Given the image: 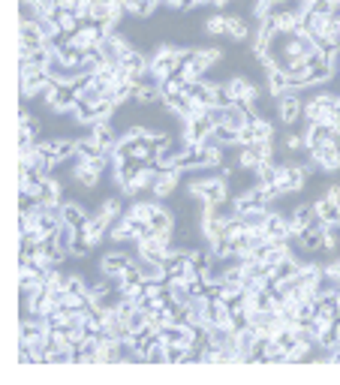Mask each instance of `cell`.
I'll list each match as a JSON object with an SVG mask.
<instances>
[{
    "label": "cell",
    "mask_w": 340,
    "mask_h": 385,
    "mask_svg": "<svg viewBox=\"0 0 340 385\" xmlns=\"http://www.w3.org/2000/svg\"><path fill=\"white\" fill-rule=\"evenodd\" d=\"M307 154L319 166V172H325V175H334V172H340V141L337 139L319 141V145L307 148Z\"/></svg>",
    "instance_id": "obj_1"
},
{
    "label": "cell",
    "mask_w": 340,
    "mask_h": 385,
    "mask_svg": "<svg viewBox=\"0 0 340 385\" xmlns=\"http://www.w3.org/2000/svg\"><path fill=\"white\" fill-rule=\"evenodd\" d=\"M277 111L286 127H295L298 120L304 118V103H302V97H298V88H286L283 94L277 97Z\"/></svg>",
    "instance_id": "obj_2"
},
{
    "label": "cell",
    "mask_w": 340,
    "mask_h": 385,
    "mask_svg": "<svg viewBox=\"0 0 340 385\" xmlns=\"http://www.w3.org/2000/svg\"><path fill=\"white\" fill-rule=\"evenodd\" d=\"M133 262L136 259L129 256L127 250H112V253H106V256L99 259V274H103V277H118V274H124Z\"/></svg>",
    "instance_id": "obj_3"
},
{
    "label": "cell",
    "mask_w": 340,
    "mask_h": 385,
    "mask_svg": "<svg viewBox=\"0 0 340 385\" xmlns=\"http://www.w3.org/2000/svg\"><path fill=\"white\" fill-rule=\"evenodd\" d=\"M229 192H232V187H229L226 175H214V178L205 181V196H202V202H205L208 208H217V205H223L226 199H232Z\"/></svg>",
    "instance_id": "obj_4"
},
{
    "label": "cell",
    "mask_w": 340,
    "mask_h": 385,
    "mask_svg": "<svg viewBox=\"0 0 340 385\" xmlns=\"http://www.w3.org/2000/svg\"><path fill=\"white\" fill-rule=\"evenodd\" d=\"M36 145L43 148L45 154L55 160V163H64V160L76 157V150H78V141L76 139H45V141H36Z\"/></svg>",
    "instance_id": "obj_5"
},
{
    "label": "cell",
    "mask_w": 340,
    "mask_h": 385,
    "mask_svg": "<svg viewBox=\"0 0 340 385\" xmlns=\"http://www.w3.org/2000/svg\"><path fill=\"white\" fill-rule=\"evenodd\" d=\"M178 184H181V169L178 166H166V169H160V175H157V184H154V196L157 199H169L172 192H178Z\"/></svg>",
    "instance_id": "obj_6"
},
{
    "label": "cell",
    "mask_w": 340,
    "mask_h": 385,
    "mask_svg": "<svg viewBox=\"0 0 340 385\" xmlns=\"http://www.w3.org/2000/svg\"><path fill=\"white\" fill-rule=\"evenodd\" d=\"M304 181H307V169H304L302 163H286V178L277 184L280 196H292V192H302Z\"/></svg>",
    "instance_id": "obj_7"
},
{
    "label": "cell",
    "mask_w": 340,
    "mask_h": 385,
    "mask_svg": "<svg viewBox=\"0 0 340 385\" xmlns=\"http://www.w3.org/2000/svg\"><path fill=\"white\" fill-rule=\"evenodd\" d=\"M181 120H184V139L193 141V145H202L205 136L214 130V124L205 115L202 118H181Z\"/></svg>",
    "instance_id": "obj_8"
},
{
    "label": "cell",
    "mask_w": 340,
    "mask_h": 385,
    "mask_svg": "<svg viewBox=\"0 0 340 385\" xmlns=\"http://www.w3.org/2000/svg\"><path fill=\"white\" fill-rule=\"evenodd\" d=\"M99 178H103V172H97L87 166V160L82 157H76V166H73V181L78 187H85V190H97L99 187Z\"/></svg>",
    "instance_id": "obj_9"
},
{
    "label": "cell",
    "mask_w": 340,
    "mask_h": 385,
    "mask_svg": "<svg viewBox=\"0 0 340 385\" xmlns=\"http://www.w3.org/2000/svg\"><path fill=\"white\" fill-rule=\"evenodd\" d=\"M112 166H115V169H112V175H115V181H118V187H127L129 181H136V178H139V172L145 169V163H139V160H133V157H127V160H115Z\"/></svg>",
    "instance_id": "obj_10"
},
{
    "label": "cell",
    "mask_w": 340,
    "mask_h": 385,
    "mask_svg": "<svg viewBox=\"0 0 340 385\" xmlns=\"http://www.w3.org/2000/svg\"><path fill=\"white\" fill-rule=\"evenodd\" d=\"M316 217H319V214H316L313 205H295L292 211H289V232H298V235H302V232H304Z\"/></svg>",
    "instance_id": "obj_11"
},
{
    "label": "cell",
    "mask_w": 340,
    "mask_h": 385,
    "mask_svg": "<svg viewBox=\"0 0 340 385\" xmlns=\"http://www.w3.org/2000/svg\"><path fill=\"white\" fill-rule=\"evenodd\" d=\"M31 196H36L39 202H61V199H64V184H61L57 178L48 175L43 184H36V187L31 190Z\"/></svg>",
    "instance_id": "obj_12"
},
{
    "label": "cell",
    "mask_w": 340,
    "mask_h": 385,
    "mask_svg": "<svg viewBox=\"0 0 340 385\" xmlns=\"http://www.w3.org/2000/svg\"><path fill=\"white\" fill-rule=\"evenodd\" d=\"M157 205H160L157 196H154V199H133L124 214H127L129 220H145V223H151V214H154Z\"/></svg>",
    "instance_id": "obj_13"
},
{
    "label": "cell",
    "mask_w": 340,
    "mask_h": 385,
    "mask_svg": "<svg viewBox=\"0 0 340 385\" xmlns=\"http://www.w3.org/2000/svg\"><path fill=\"white\" fill-rule=\"evenodd\" d=\"M184 90H187V97L193 99V103H202V106H217V103H214V82H202V78H199V82L187 85Z\"/></svg>",
    "instance_id": "obj_14"
},
{
    "label": "cell",
    "mask_w": 340,
    "mask_h": 385,
    "mask_svg": "<svg viewBox=\"0 0 340 385\" xmlns=\"http://www.w3.org/2000/svg\"><path fill=\"white\" fill-rule=\"evenodd\" d=\"M136 265H139V271H142V277H145L148 283H163V280H166V265H163V262H154V259L139 256Z\"/></svg>",
    "instance_id": "obj_15"
},
{
    "label": "cell",
    "mask_w": 340,
    "mask_h": 385,
    "mask_svg": "<svg viewBox=\"0 0 340 385\" xmlns=\"http://www.w3.org/2000/svg\"><path fill=\"white\" fill-rule=\"evenodd\" d=\"M87 211L82 202H64V223H69V226H76V229H85L87 226Z\"/></svg>",
    "instance_id": "obj_16"
},
{
    "label": "cell",
    "mask_w": 340,
    "mask_h": 385,
    "mask_svg": "<svg viewBox=\"0 0 340 385\" xmlns=\"http://www.w3.org/2000/svg\"><path fill=\"white\" fill-rule=\"evenodd\" d=\"M193 60L199 66L205 69H211V66H217L220 60H223V48H217V46H205V48H193Z\"/></svg>",
    "instance_id": "obj_17"
},
{
    "label": "cell",
    "mask_w": 340,
    "mask_h": 385,
    "mask_svg": "<svg viewBox=\"0 0 340 385\" xmlns=\"http://www.w3.org/2000/svg\"><path fill=\"white\" fill-rule=\"evenodd\" d=\"M124 66H127L133 76H148V69H151V57L142 55L139 48H133V52L124 57Z\"/></svg>",
    "instance_id": "obj_18"
},
{
    "label": "cell",
    "mask_w": 340,
    "mask_h": 385,
    "mask_svg": "<svg viewBox=\"0 0 340 385\" xmlns=\"http://www.w3.org/2000/svg\"><path fill=\"white\" fill-rule=\"evenodd\" d=\"M265 76H268V94L271 97H280L289 88V78L280 66H265Z\"/></svg>",
    "instance_id": "obj_19"
},
{
    "label": "cell",
    "mask_w": 340,
    "mask_h": 385,
    "mask_svg": "<svg viewBox=\"0 0 340 385\" xmlns=\"http://www.w3.org/2000/svg\"><path fill=\"white\" fill-rule=\"evenodd\" d=\"M226 36L235 39V43H247V39H250V24H247V18H244V15H229Z\"/></svg>",
    "instance_id": "obj_20"
},
{
    "label": "cell",
    "mask_w": 340,
    "mask_h": 385,
    "mask_svg": "<svg viewBox=\"0 0 340 385\" xmlns=\"http://www.w3.org/2000/svg\"><path fill=\"white\" fill-rule=\"evenodd\" d=\"M238 217L244 220L247 229H265L268 217H271V208H268V205H259V208H250L247 214H238Z\"/></svg>",
    "instance_id": "obj_21"
},
{
    "label": "cell",
    "mask_w": 340,
    "mask_h": 385,
    "mask_svg": "<svg viewBox=\"0 0 340 385\" xmlns=\"http://www.w3.org/2000/svg\"><path fill=\"white\" fill-rule=\"evenodd\" d=\"M313 208L325 223H340V202H332L328 196H323V199L313 202Z\"/></svg>",
    "instance_id": "obj_22"
},
{
    "label": "cell",
    "mask_w": 340,
    "mask_h": 385,
    "mask_svg": "<svg viewBox=\"0 0 340 385\" xmlns=\"http://www.w3.org/2000/svg\"><path fill=\"white\" fill-rule=\"evenodd\" d=\"M139 106H163V88L160 85H142L136 94Z\"/></svg>",
    "instance_id": "obj_23"
},
{
    "label": "cell",
    "mask_w": 340,
    "mask_h": 385,
    "mask_svg": "<svg viewBox=\"0 0 340 385\" xmlns=\"http://www.w3.org/2000/svg\"><path fill=\"white\" fill-rule=\"evenodd\" d=\"M250 130H253V141H271L274 139V124L262 115H256L250 120Z\"/></svg>",
    "instance_id": "obj_24"
},
{
    "label": "cell",
    "mask_w": 340,
    "mask_h": 385,
    "mask_svg": "<svg viewBox=\"0 0 340 385\" xmlns=\"http://www.w3.org/2000/svg\"><path fill=\"white\" fill-rule=\"evenodd\" d=\"M76 141H78L76 157H82V160H94V157L103 154V148H99V141L94 139V133H91V136H85V139H76Z\"/></svg>",
    "instance_id": "obj_25"
},
{
    "label": "cell",
    "mask_w": 340,
    "mask_h": 385,
    "mask_svg": "<svg viewBox=\"0 0 340 385\" xmlns=\"http://www.w3.org/2000/svg\"><path fill=\"white\" fill-rule=\"evenodd\" d=\"M178 76H181L187 85H193V82H199V78L205 76V69H202V66H199L196 60H193V52H190V57L181 64V69H178Z\"/></svg>",
    "instance_id": "obj_26"
},
{
    "label": "cell",
    "mask_w": 340,
    "mask_h": 385,
    "mask_svg": "<svg viewBox=\"0 0 340 385\" xmlns=\"http://www.w3.org/2000/svg\"><path fill=\"white\" fill-rule=\"evenodd\" d=\"M148 326H151V310H142V307H136V310L127 316V328H129V334L142 331V328H148Z\"/></svg>",
    "instance_id": "obj_27"
},
{
    "label": "cell",
    "mask_w": 340,
    "mask_h": 385,
    "mask_svg": "<svg viewBox=\"0 0 340 385\" xmlns=\"http://www.w3.org/2000/svg\"><path fill=\"white\" fill-rule=\"evenodd\" d=\"M226 27H229V15H223V13H217V15H211L205 22V34L208 36H226Z\"/></svg>",
    "instance_id": "obj_28"
},
{
    "label": "cell",
    "mask_w": 340,
    "mask_h": 385,
    "mask_svg": "<svg viewBox=\"0 0 340 385\" xmlns=\"http://www.w3.org/2000/svg\"><path fill=\"white\" fill-rule=\"evenodd\" d=\"M157 6H160V0H133V6H129V15L148 18V15L157 13Z\"/></svg>",
    "instance_id": "obj_29"
},
{
    "label": "cell",
    "mask_w": 340,
    "mask_h": 385,
    "mask_svg": "<svg viewBox=\"0 0 340 385\" xmlns=\"http://www.w3.org/2000/svg\"><path fill=\"white\" fill-rule=\"evenodd\" d=\"M57 24H61V30L66 36H76L78 27H82V22L76 18V13H66V9H61V15H57Z\"/></svg>",
    "instance_id": "obj_30"
},
{
    "label": "cell",
    "mask_w": 340,
    "mask_h": 385,
    "mask_svg": "<svg viewBox=\"0 0 340 385\" xmlns=\"http://www.w3.org/2000/svg\"><path fill=\"white\" fill-rule=\"evenodd\" d=\"M145 364H169V352H166V343L157 340L151 349L145 352Z\"/></svg>",
    "instance_id": "obj_31"
},
{
    "label": "cell",
    "mask_w": 340,
    "mask_h": 385,
    "mask_svg": "<svg viewBox=\"0 0 340 385\" xmlns=\"http://www.w3.org/2000/svg\"><path fill=\"white\" fill-rule=\"evenodd\" d=\"M202 148V145H199ZM202 166L205 169H220L223 166V148H202Z\"/></svg>",
    "instance_id": "obj_32"
},
{
    "label": "cell",
    "mask_w": 340,
    "mask_h": 385,
    "mask_svg": "<svg viewBox=\"0 0 340 385\" xmlns=\"http://www.w3.org/2000/svg\"><path fill=\"white\" fill-rule=\"evenodd\" d=\"M108 13H112V4H108V0H94L91 22H97V24H106V22H108Z\"/></svg>",
    "instance_id": "obj_33"
},
{
    "label": "cell",
    "mask_w": 340,
    "mask_h": 385,
    "mask_svg": "<svg viewBox=\"0 0 340 385\" xmlns=\"http://www.w3.org/2000/svg\"><path fill=\"white\" fill-rule=\"evenodd\" d=\"M78 238V229L69 226V223H61V229H57V241H61V247L69 253V247H73V241Z\"/></svg>",
    "instance_id": "obj_34"
},
{
    "label": "cell",
    "mask_w": 340,
    "mask_h": 385,
    "mask_svg": "<svg viewBox=\"0 0 340 385\" xmlns=\"http://www.w3.org/2000/svg\"><path fill=\"white\" fill-rule=\"evenodd\" d=\"M99 211H103L106 217H112V220L124 217V205H121V199H106V202H99Z\"/></svg>",
    "instance_id": "obj_35"
},
{
    "label": "cell",
    "mask_w": 340,
    "mask_h": 385,
    "mask_svg": "<svg viewBox=\"0 0 340 385\" xmlns=\"http://www.w3.org/2000/svg\"><path fill=\"white\" fill-rule=\"evenodd\" d=\"M283 148L289 150V154H302V150H307V139H304L302 133H298V136H295V133H289L286 141H283Z\"/></svg>",
    "instance_id": "obj_36"
},
{
    "label": "cell",
    "mask_w": 340,
    "mask_h": 385,
    "mask_svg": "<svg viewBox=\"0 0 340 385\" xmlns=\"http://www.w3.org/2000/svg\"><path fill=\"white\" fill-rule=\"evenodd\" d=\"M66 289H69V292H78V295H91V286H87V280H85L82 274H69Z\"/></svg>",
    "instance_id": "obj_37"
},
{
    "label": "cell",
    "mask_w": 340,
    "mask_h": 385,
    "mask_svg": "<svg viewBox=\"0 0 340 385\" xmlns=\"http://www.w3.org/2000/svg\"><path fill=\"white\" fill-rule=\"evenodd\" d=\"M214 103H217V106H229V103H235L232 94H229V82H214Z\"/></svg>",
    "instance_id": "obj_38"
},
{
    "label": "cell",
    "mask_w": 340,
    "mask_h": 385,
    "mask_svg": "<svg viewBox=\"0 0 340 385\" xmlns=\"http://www.w3.org/2000/svg\"><path fill=\"white\" fill-rule=\"evenodd\" d=\"M205 118L211 120L214 127L223 124V120H226V106H208V108H205Z\"/></svg>",
    "instance_id": "obj_39"
},
{
    "label": "cell",
    "mask_w": 340,
    "mask_h": 385,
    "mask_svg": "<svg viewBox=\"0 0 340 385\" xmlns=\"http://www.w3.org/2000/svg\"><path fill=\"white\" fill-rule=\"evenodd\" d=\"M332 4H334V0H310V13H316V15H332Z\"/></svg>",
    "instance_id": "obj_40"
},
{
    "label": "cell",
    "mask_w": 340,
    "mask_h": 385,
    "mask_svg": "<svg viewBox=\"0 0 340 385\" xmlns=\"http://www.w3.org/2000/svg\"><path fill=\"white\" fill-rule=\"evenodd\" d=\"M193 6H199L196 0H178L175 4V9H181V13H187V9H193Z\"/></svg>",
    "instance_id": "obj_41"
},
{
    "label": "cell",
    "mask_w": 340,
    "mask_h": 385,
    "mask_svg": "<svg viewBox=\"0 0 340 385\" xmlns=\"http://www.w3.org/2000/svg\"><path fill=\"white\" fill-rule=\"evenodd\" d=\"M76 4H78V0H57V6H61V9H66V13H73V9H76Z\"/></svg>",
    "instance_id": "obj_42"
},
{
    "label": "cell",
    "mask_w": 340,
    "mask_h": 385,
    "mask_svg": "<svg viewBox=\"0 0 340 385\" xmlns=\"http://www.w3.org/2000/svg\"><path fill=\"white\" fill-rule=\"evenodd\" d=\"M332 18H334V22H340V0H334V4H332Z\"/></svg>",
    "instance_id": "obj_43"
},
{
    "label": "cell",
    "mask_w": 340,
    "mask_h": 385,
    "mask_svg": "<svg viewBox=\"0 0 340 385\" xmlns=\"http://www.w3.org/2000/svg\"><path fill=\"white\" fill-rule=\"evenodd\" d=\"M160 4H166V6H172V9H175V4H178V0H160Z\"/></svg>",
    "instance_id": "obj_44"
},
{
    "label": "cell",
    "mask_w": 340,
    "mask_h": 385,
    "mask_svg": "<svg viewBox=\"0 0 340 385\" xmlns=\"http://www.w3.org/2000/svg\"><path fill=\"white\" fill-rule=\"evenodd\" d=\"M196 4H202V6H205V4H208V0H196Z\"/></svg>",
    "instance_id": "obj_45"
},
{
    "label": "cell",
    "mask_w": 340,
    "mask_h": 385,
    "mask_svg": "<svg viewBox=\"0 0 340 385\" xmlns=\"http://www.w3.org/2000/svg\"><path fill=\"white\" fill-rule=\"evenodd\" d=\"M337 322H340V307H337Z\"/></svg>",
    "instance_id": "obj_46"
},
{
    "label": "cell",
    "mask_w": 340,
    "mask_h": 385,
    "mask_svg": "<svg viewBox=\"0 0 340 385\" xmlns=\"http://www.w3.org/2000/svg\"><path fill=\"white\" fill-rule=\"evenodd\" d=\"M108 4H115V0H108Z\"/></svg>",
    "instance_id": "obj_47"
},
{
    "label": "cell",
    "mask_w": 340,
    "mask_h": 385,
    "mask_svg": "<svg viewBox=\"0 0 340 385\" xmlns=\"http://www.w3.org/2000/svg\"><path fill=\"white\" fill-rule=\"evenodd\" d=\"M337 66H340V64H337Z\"/></svg>",
    "instance_id": "obj_48"
}]
</instances>
